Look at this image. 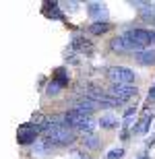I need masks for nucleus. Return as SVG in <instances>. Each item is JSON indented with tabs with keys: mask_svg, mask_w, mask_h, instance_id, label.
Returning a JSON list of instances; mask_svg holds the SVG:
<instances>
[{
	"mask_svg": "<svg viewBox=\"0 0 155 159\" xmlns=\"http://www.w3.org/2000/svg\"><path fill=\"white\" fill-rule=\"evenodd\" d=\"M110 50L116 52V54H139V52H143V50H147V48L137 43V41L128 39V37L122 33V35L114 37V39L110 41Z\"/></svg>",
	"mask_w": 155,
	"mask_h": 159,
	"instance_id": "f03ea898",
	"label": "nucleus"
},
{
	"mask_svg": "<svg viewBox=\"0 0 155 159\" xmlns=\"http://www.w3.org/2000/svg\"><path fill=\"white\" fill-rule=\"evenodd\" d=\"M114 25L107 23V21H95L93 25H89V33L91 35H103V33H107V31H112Z\"/></svg>",
	"mask_w": 155,
	"mask_h": 159,
	"instance_id": "f8f14e48",
	"label": "nucleus"
},
{
	"mask_svg": "<svg viewBox=\"0 0 155 159\" xmlns=\"http://www.w3.org/2000/svg\"><path fill=\"white\" fill-rule=\"evenodd\" d=\"M110 95H114L118 101H128V99H132V97H137V93H139V89L134 87V85H110V91H107Z\"/></svg>",
	"mask_w": 155,
	"mask_h": 159,
	"instance_id": "423d86ee",
	"label": "nucleus"
},
{
	"mask_svg": "<svg viewBox=\"0 0 155 159\" xmlns=\"http://www.w3.org/2000/svg\"><path fill=\"white\" fill-rule=\"evenodd\" d=\"M37 134H42V128L39 126H35L33 122L29 124H21L17 130V143L19 145H23V147H27V145H33L37 139Z\"/></svg>",
	"mask_w": 155,
	"mask_h": 159,
	"instance_id": "39448f33",
	"label": "nucleus"
},
{
	"mask_svg": "<svg viewBox=\"0 0 155 159\" xmlns=\"http://www.w3.org/2000/svg\"><path fill=\"white\" fill-rule=\"evenodd\" d=\"M58 91H62V87H60L56 81H50V85H48V89H46V93L52 97V95H58Z\"/></svg>",
	"mask_w": 155,
	"mask_h": 159,
	"instance_id": "6ab92c4d",
	"label": "nucleus"
},
{
	"mask_svg": "<svg viewBox=\"0 0 155 159\" xmlns=\"http://www.w3.org/2000/svg\"><path fill=\"white\" fill-rule=\"evenodd\" d=\"M134 114H137V107H126L124 116H122V128H130L132 122H134Z\"/></svg>",
	"mask_w": 155,
	"mask_h": 159,
	"instance_id": "dca6fc26",
	"label": "nucleus"
},
{
	"mask_svg": "<svg viewBox=\"0 0 155 159\" xmlns=\"http://www.w3.org/2000/svg\"><path fill=\"white\" fill-rule=\"evenodd\" d=\"M72 157H75V159H91L89 155H85L83 151H72Z\"/></svg>",
	"mask_w": 155,
	"mask_h": 159,
	"instance_id": "4be33fe9",
	"label": "nucleus"
},
{
	"mask_svg": "<svg viewBox=\"0 0 155 159\" xmlns=\"http://www.w3.org/2000/svg\"><path fill=\"white\" fill-rule=\"evenodd\" d=\"M43 136H46V141L54 147H60V145H72L77 134H75V130L72 128H66V126H58V124H50L48 128L43 130Z\"/></svg>",
	"mask_w": 155,
	"mask_h": 159,
	"instance_id": "f257e3e1",
	"label": "nucleus"
},
{
	"mask_svg": "<svg viewBox=\"0 0 155 159\" xmlns=\"http://www.w3.org/2000/svg\"><path fill=\"white\" fill-rule=\"evenodd\" d=\"M124 35L128 39L137 41L141 46L149 50V46H155V29H145V27H132V29L124 31Z\"/></svg>",
	"mask_w": 155,
	"mask_h": 159,
	"instance_id": "20e7f679",
	"label": "nucleus"
},
{
	"mask_svg": "<svg viewBox=\"0 0 155 159\" xmlns=\"http://www.w3.org/2000/svg\"><path fill=\"white\" fill-rule=\"evenodd\" d=\"M153 118H155L153 112H145L143 116H141V120L132 126V134H147L149 128H151V124H153Z\"/></svg>",
	"mask_w": 155,
	"mask_h": 159,
	"instance_id": "0eeeda50",
	"label": "nucleus"
},
{
	"mask_svg": "<svg viewBox=\"0 0 155 159\" xmlns=\"http://www.w3.org/2000/svg\"><path fill=\"white\" fill-rule=\"evenodd\" d=\"M139 159H149V155H147V153H143V155H141Z\"/></svg>",
	"mask_w": 155,
	"mask_h": 159,
	"instance_id": "393cba45",
	"label": "nucleus"
},
{
	"mask_svg": "<svg viewBox=\"0 0 155 159\" xmlns=\"http://www.w3.org/2000/svg\"><path fill=\"white\" fill-rule=\"evenodd\" d=\"M83 145H85V149H89V151H97V149H99V139H97L95 132L83 134Z\"/></svg>",
	"mask_w": 155,
	"mask_h": 159,
	"instance_id": "2eb2a0df",
	"label": "nucleus"
},
{
	"mask_svg": "<svg viewBox=\"0 0 155 159\" xmlns=\"http://www.w3.org/2000/svg\"><path fill=\"white\" fill-rule=\"evenodd\" d=\"M107 79L114 85H132L137 75H134V70L126 68V66H110L107 68Z\"/></svg>",
	"mask_w": 155,
	"mask_h": 159,
	"instance_id": "7ed1b4c3",
	"label": "nucleus"
},
{
	"mask_svg": "<svg viewBox=\"0 0 155 159\" xmlns=\"http://www.w3.org/2000/svg\"><path fill=\"white\" fill-rule=\"evenodd\" d=\"M145 147H147V149L155 147V132H153V134L149 136V139H147V141H145Z\"/></svg>",
	"mask_w": 155,
	"mask_h": 159,
	"instance_id": "5701e85b",
	"label": "nucleus"
},
{
	"mask_svg": "<svg viewBox=\"0 0 155 159\" xmlns=\"http://www.w3.org/2000/svg\"><path fill=\"white\" fill-rule=\"evenodd\" d=\"M99 126L103 130H114L120 126V122H118V118H114L112 114H103L102 118H99Z\"/></svg>",
	"mask_w": 155,
	"mask_h": 159,
	"instance_id": "4468645a",
	"label": "nucleus"
},
{
	"mask_svg": "<svg viewBox=\"0 0 155 159\" xmlns=\"http://www.w3.org/2000/svg\"><path fill=\"white\" fill-rule=\"evenodd\" d=\"M71 48L75 50V52H87V54L93 52V46H91V41L87 39V37H83V35H75V37H72Z\"/></svg>",
	"mask_w": 155,
	"mask_h": 159,
	"instance_id": "1a4fd4ad",
	"label": "nucleus"
},
{
	"mask_svg": "<svg viewBox=\"0 0 155 159\" xmlns=\"http://www.w3.org/2000/svg\"><path fill=\"white\" fill-rule=\"evenodd\" d=\"M52 81H56V83H58V85H60L62 89H64V87H68V83H71V77H68V72H66V68H64V66H60V68H56V70H54Z\"/></svg>",
	"mask_w": 155,
	"mask_h": 159,
	"instance_id": "ddd939ff",
	"label": "nucleus"
},
{
	"mask_svg": "<svg viewBox=\"0 0 155 159\" xmlns=\"http://www.w3.org/2000/svg\"><path fill=\"white\" fill-rule=\"evenodd\" d=\"M147 103H155V83H153V87L149 89V95H147Z\"/></svg>",
	"mask_w": 155,
	"mask_h": 159,
	"instance_id": "412c9836",
	"label": "nucleus"
},
{
	"mask_svg": "<svg viewBox=\"0 0 155 159\" xmlns=\"http://www.w3.org/2000/svg\"><path fill=\"white\" fill-rule=\"evenodd\" d=\"M120 139H122V141H126V139H128V130H122V134H120Z\"/></svg>",
	"mask_w": 155,
	"mask_h": 159,
	"instance_id": "b1692460",
	"label": "nucleus"
},
{
	"mask_svg": "<svg viewBox=\"0 0 155 159\" xmlns=\"http://www.w3.org/2000/svg\"><path fill=\"white\" fill-rule=\"evenodd\" d=\"M87 15L93 17V19H97V21L106 19V15H107L106 4H102V2H87Z\"/></svg>",
	"mask_w": 155,
	"mask_h": 159,
	"instance_id": "9d476101",
	"label": "nucleus"
},
{
	"mask_svg": "<svg viewBox=\"0 0 155 159\" xmlns=\"http://www.w3.org/2000/svg\"><path fill=\"white\" fill-rule=\"evenodd\" d=\"M134 60L143 66H153L155 64V50H143V52L134 54Z\"/></svg>",
	"mask_w": 155,
	"mask_h": 159,
	"instance_id": "9b49d317",
	"label": "nucleus"
},
{
	"mask_svg": "<svg viewBox=\"0 0 155 159\" xmlns=\"http://www.w3.org/2000/svg\"><path fill=\"white\" fill-rule=\"evenodd\" d=\"M141 19H143L145 23H151L155 27V11H143L141 12Z\"/></svg>",
	"mask_w": 155,
	"mask_h": 159,
	"instance_id": "a211bd4d",
	"label": "nucleus"
},
{
	"mask_svg": "<svg viewBox=\"0 0 155 159\" xmlns=\"http://www.w3.org/2000/svg\"><path fill=\"white\" fill-rule=\"evenodd\" d=\"M62 6L56 2V0H52V2H43V15L50 19H56V21H64V12L60 11Z\"/></svg>",
	"mask_w": 155,
	"mask_h": 159,
	"instance_id": "6e6552de",
	"label": "nucleus"
},
{
	"mask_svg": "<svg viewBox=\"0 0 155 159\" xmlns=\"http://www.w3.org/2000/svg\"><path fill=\"white\" fill-rule=\"evenodd\" d=\"M122 157H124V149H120V147L107 151V155H106V159H122Z\"/></svg>",
	"mask_w": 155,
	"mask_h": 159,
	"instance_id": "f3484780",
	"label": "nucleus"
},
{
	"mask_svg": "<svg viewBox=\"0 0 155 159\" xmlns=\"http://www.w3.org/2000/svg\"><path fill=\"white\" fill-rule=\"evenodd\" d=\"M60 6H64L68 12H77V8H79L81 4H79V2H64V4H60Z\"/></svg>",
	"mask_w": 155,
	"mask_h": 159,
	"instance_id": "aec40b11",
	"label": "nucleus"
}]
</instances>
